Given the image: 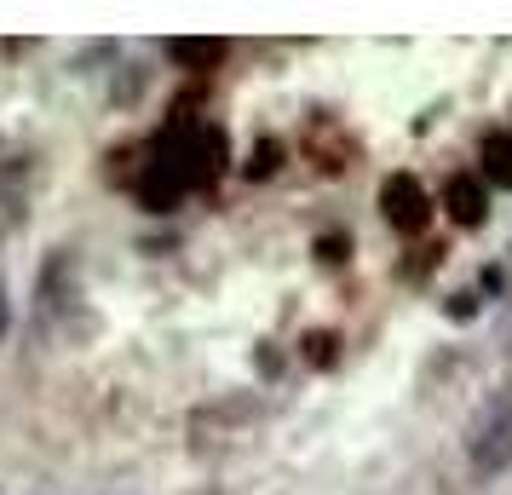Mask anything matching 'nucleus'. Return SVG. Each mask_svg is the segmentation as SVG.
Segmentation results:
<instances>
[{"label":"nucleus","mask_w":512,"mask_h":495,"mask_svg":"<svg viewBox=\"0 0 512 495\" xmlns=\"http://www.w3.org/2000/svg\"><path fill=\"white\" fill-rule=\"evenodd\" d=\"M466 461L478 478H501L512 467V392H495L466 426Z\"/></svg>","instance_id":"f257e3e1"},{"label":"nucleus","mask_w":512,"mask_h":495,"mask_svg":"<svg viewBox=\"0 0 512 495\" xmlns=\"http://www.w3.org/2000/svg\"><path fill=\"white\" fill-rule=\"evenodd\" d=\"M380 208L392 219V231H403V236H420L432 225V196H426V185H420L415 173H392L380 185Z\"/></svg>","instance_id":"f03ea898"},{"label":"nucleus","mask_w":512,"mask_h":495,"mask_svg":"<svg viewBox=\"0 0 512 495\" xmlns=\"http://www.w3.org/2000/svg\"><path fill=\"white\" fill-rule=\"evenodd\" d=\"M443 208H449V219H455V225H484V213H489L484 185H478V179H449Z\"/></svg>","instance_id":"7ed1b4c3"},{"label":"nucleus","mask_w":512,"mask_h":495,"mask_svg":"<svg viewBox=\"0 0 512 495\" xmlns=\"http://www.w3.org/2000/svg\"><path fill=\"white\" fill-rule=\"evenodd\" d=\"M225 41H167V58L185 64V70H219L225 64Z\"/></svg>","instance_id":"20e7f679"},{"label":"nucleus","mask_w":512,"mask_h":495,"mask_svg":"<svg viewBox=\"0 0 512 495\" xmlns=\"http://www.w3.org/2000/svg\"><path fill=\"white\" fill-rule=\"evenodd\" d=\"M484 173L512 190V133H489L484 139Z\"/></svg>","instance_id":"39448f33"},{"label":"nucleus","mask_w":512,"mask_h":495,"mask_svg":"<svg viewBox=\"0 0 512 495\" xmlns=\"http://www.w3.org/2000/svg\"><path fill=\"white\" fill-rule=\"evenodd\" d=\"M271 167H277V139H265V144H259V150H254V162H248V173H254V179H265Z\"/></svg>","instance_id":"423d86ee"},{"label":"nucleus","mask_w":512,"mask_h":495,"mask_svg":"<svg viewBox=\"0 0 512 495\" xmlns=\"http://www.w3.org/2000/svg\"><path fill=\"white\" fill-rule=\"evenodd\" d=\"M317 260L340 265V260H346V236H323V242H317Z\"/></svg>","instance_id":"0eeeda50"},{"label":"nucleus","mask_w":512,"mask_h":495,"mask_svg":"<svg viewBox=\"0 0 512 495\" xmlns=\"http://www.w3.org/2000/svg\"><path fill=\"white\" fill-rule=\"evenodd\" d=\"M311 363H334V334H311Z\"/></svg>","instance_id":"6e6552de"},{"label":"nucleus","mask_w":512,"mask_h":495,"mask_svg":"<svg viewBox=\"0 0 512 495\" xmlns=\"http://www.w3.org/2000/svg\"><path fill=\"white\" fill-rule=\"evenodd\" d=\"M0 334H6V288H0Z\"/></svg>","instance_id":"1a4fd4ad"}]
</instances>
